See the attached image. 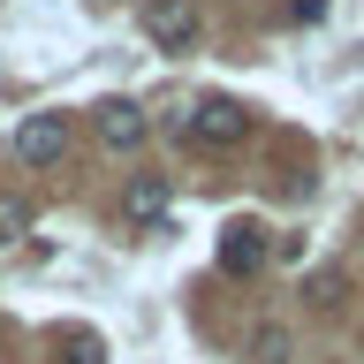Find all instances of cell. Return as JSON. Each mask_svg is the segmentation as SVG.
I'll return each instance as SVG.
<instances>
[{
	"label": "cell",
	"mask_w": 364,
	"mask_h": 364,
	"mask_svg": "<svg viewBox=\"0 0 364 364\" xmlns=\"http://www.w3.org/2000/svg\"><path fill=\"white\" fill-rule=\"evenodd\" d=\"M182 136H190V144L228 152V144H243V136H250V114L235 107V99H198V107L182 114Z\"/></svg>",
	"instance_id": "1"
},
{
	"label": "cell",
	"mask_w": 364,
	"mask_h": 364,
	"mask_svg": "<svg viewBox=\"0 0 364 364\" xmlns=\"http://www.w3.org/2000/svg\"><path fill=\"white\" fill-rule=\"evenodd\" d=\"M68 159V114H23L16 122V167H61Z\"/></svg>",
	"instance_id": "2"
},
{
	"label": "cell",
	"mask_w": 364,
	"mask_h": 364,
	"mask_svg": "<svg viewBox=\"0 0 364 364\" xmlns=\"http://www.w3.org/2000/svg\"><path fill=\"white\" fill-rule=\"evenodd\" d=\"M198 0H144V38L159 46V53H190L198 46Z\"/></svg>",
	"instance_id": "3"
},
{
	"label": "cell",
	"mask_w": 364,
	"mask_h": 364,
	"mask_svg": "<svg viewBox=\"0 0 364 364\" xmlns=\"http://www.w3.org/2000/svg\"><path fill=\"white\" fill-rule=\"evenodd\" d=\"M91 129H99V144H107V152H136V144L152 136V122H144V107H136V99H99V107H91Z\"/></svg>",
	"instance_id": "4"
},
{
	"label": "cell",
	"mask_w": 364,
	"mask_h": 364,
	"mask_svg": "<svg viewBox=\"0 0 364 364\" xmlns=\"http://www.w3.org/2000/svg\"><path fill=\"white\" fill-rule=\"evenodd\" d=\"M258 266H266V228L258 220H228L220 228V273L228 281H250Z\"/></svg>",
	"instance_id": "5"
},
{
	"label": "cell",
	"mask_w": 364,
	"mask_h": 364,
	"mask_svg": "<svg viewBox=\"0 0 364 364\" xmlns=\"http://www.w3.org/2000/svg\"><path fill=\"white\" fill-rule=\"evenodd\" d=\"M122 220H129V228H159V220H167V182L136 175L129 190H122Z\"/></svg>",
	"instance_id": "6"
},
{
	"label": "cell",
	"mask_w": 364,
	"mask_h": 364,
	"mask_svg": "<svg viewBox=\"0 0 364 364\" xmlns=\"http://www.w3.org/2000/svg\"><path fill=\"white\" fill-rule=\"evenodd\" d=\"M289 326H258V334H250V364H289Z\"/></svg>",
	"instance_id": "7"
},
{
	"label": "cell",
	"mask_w": 364,
	"mask_h": 364,
	"mask_svg": "<svg viewBox=\"0 0 364 364\" xmlns=\"http://www.w3.org/2000/svg\"><path fill=\"white\" fill-rule=\"evenodd\" d=\"M16 235H31V205L0 190V243H16Z\"/></svg>",
	"instance_id": "8"
},
{
	"label": "cell",
	"mask_w": 364,
	"mask_h": 364,
	"mask_svg": "<svg viewBox=\"0 0 364 364\" xmlns=\"http://www.w3.org/2000/svg\"><path fill=\"white\" fill-rule=\"evenodd\" d=\"M341 289H349L341 273H311V304H341Z\"/></svg>",
	"instance_id": "9"
},
{
	"label": "cell",
	"mask_w": 364,
	"mask_h": 364,
	"mask_svg": "<svg viewBox=\"0 0 364 364\" xmlns=\"http://www.w3.org/2000/svg\"><path fill=\"white\" fill-rule=\"evenodd\" d=\"M289 16L296 23H318V16H326V0H289Z\"/></svg>",
	"instance_id": "10"
},
{
	"label": "cell",
	"mask_w": 364,
	"mask_h": 364,
	"mask_svg": "<svg viewBox=\"0 0 364 364\" xmlns=\"http://www.w3.org/2000/svg\"><path fill=\"white\" fill-rule=\"evenodd\" d=\"M61 364H99V341H68V357Z\"/></svg>",
	"instance_id": "11"
}]
</instances>
